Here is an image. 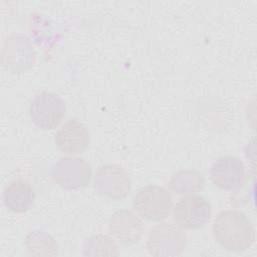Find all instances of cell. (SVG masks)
I'll return each mask as SVG.
<instances>
[{
    "mask_svg": "<svg viewBox=\"0 0 257 257\" xmlns=\"http://www.w3.org/2000/svg\"><path fill=\"white\" fill-rule=\"evenodd\" d=\"M187 237L182 229L172 223L155 226L147 239V249L153 256H176L186 248Z\"/></svg>",
    "mask_w": 257,
    "mask_h": 257,
    "instance_id": "obj_4",
    "label": "cell"
},
{
    "mask_svg": "<svg viewBox=\"0 0 257 257\" xmlns=\"http://www.w3.org/2000/svg\"><path fill=\"white\" fill-rule=\"evenodd\" d=\"M33 123L42 131L55 128L65 114V104L62 98L50 91L37 94L29 108Z\"/></svg>",
    "mask_w": 257,
    "mask_h": 257,
    "instance_id": "obj_7",
    "label": "cell"
},
{
    "mask_svg": "<svg viewBox=\"0 0 257 257\" xmlns=\"http://www.w3.org/2000/svg\"><path fill=\"white\" fill-rule=\"evenodd\" d=\"M89 163L80 157L61 158L52 169V179L62 189L74 191L85 188L91 178Z\"/></svg>",
    "mask_w": 257,
    "mask_h": 257,
    "instance_id": "obj_5",
    "label": "cell"
},
{
    "mask_svg": "<svg viewBox=\"0 0 257 257\" xmlns=\"http://www.w3.org/2000/svg\"><path fill=\"white\" fill-rule=\"evenodd\" d=\"M36 54L30 39L21 33L6 36L3 40L1 62L5 70L19 74L32 68Z\"/></svg>",
    "mask_w": 257,
    "mask_h": 257,
    "instance_id": "obj_2",
    "label": "cell"
},
{
    "mask_svg": "<svg viewBox=\"0 0 257 257\" xmlns=\"http://www.w3.org/2000/svg\"><path fill=\"white\" fill-rule=\"evenodd\" d=\"M83 256H117L118 248L114 240L103 234L92 235L82 246Z\"/></svg>",
    "mask_w": 257,
    "mask_h": 257,
    "instance_id": "obj_15",
    "label": "cell"
},
{
    "mask_svg": "<svg viewBox=\"0 0 257 257\" xmlns=\"http://www.w3.org/2000/svg\"><path fill=\"white\" fill-rule=\"evenodd\" d=\"M54 141L61 152L75 155L83 153L88 148L90 135L88 128L82 122L70 119L58 128Z\"/></svg>",
    "mask_w": 257,
    "mask_h": 257,
    "instance_id": "obj_11",
    "label": "cell"
},
{
    "mask_svg": "<svg viewBox=\"0 0 257 257\" xmlns=\"http://www.w3.org/2000/svg\"><path fill=\"white\" fill-rule=\"evenodd\" d=\"M93 187L100 196L118 201L123 200L131 192L132 180L121 166L107 164L96 171Z\"/></svg>",
    "mask_w": 257,
    "mask_h": 257,
    "instance_id": "obj_6",
    "label": "cell"
},
{
    "mask_svg": "<svg viewBox=\"0 0 257 257\" xmlns=\"http://www.w3.org/2000/svg\"><path fill=\"white\" fill-rule=\"evenodd\" d=\"M210 177L213 184L221 190L235 191L244 184L245 167L240 159L224 156L211 166Z\"/></svg>",
    "mask_w": 257,
    "mask_h": 257,
    "instance_id": "obj_9",
    "label": "cell"
},
{
    "mask_svg": "<svg viewBox=\"0 0 257 257\" xmlns=\"http://www.w3.org/2000/svg\"><path fill=\"white\" fill-rule=\"evenodd\" d=\"M133 206L144 219L158 222L167 218L172 210L173 201L168 190L156 185H148L137 192Z\"/></svg>",
    "mask_w": 257,
    "mask_h": 257,
    "instance_id": "obj_3",
    "label": "cell"
},
{
    "mask_svg": "<svg viewBox=\"0 0 257 257\" xmlns=\"http://www.w3.org/2000/svg\"><path fill=\"white\" fill-rule=\"evenodd\" d=\"M110 233L124 246L138 244L145 233L142 220L132 211L122 209L115 211L109 219Z\"/></svg>",
    "mask_w": 257,
    "mask_h": 257,
    "instance_id": "obj_10",
    "label": "cell"
},
{
    "mask_svg": "<svg viewBox=\"0 0 257 257\" xmlns=\"http://www.w3.org/2000/svg\"><path fill=\"white\" fill-rule=\"evenodd\" d=\"M168 186L176 194L193 195L204 189L205 178L198 171L181 170L173 175Z\"/></svg>",
    "mask_w": 257,
    "mask_h": 257,
    "instance_id": "obj_13",
    "label": "cell"
},
{
    "mask_svg": "<svg viewBox=\"0 0 257 257\" xmlns=\"http://www.w3.org/2000/svg\"><path fill=\"white\" fill-rule=\"evenodd\" d=\"M212 209L209 202L201 196H185L174 209V220L186 230H196L206 225L211 218Z\"/></svg>",
    "mask_w": 257,
    "mask_h": 257,
    "instance_id": "obj_8",
    "label": "cell"
},
{
    "mask_svg": "<svg viewBox=\"0 0 257 257\" xmlns=\"http://www.w3.org/2000/svg\"><path fill=\"white\" fill-rule=\"evenodd\" d=\"M2 196L5 207L14 213L28 211L35 200V192L32 185L23 180L10 182L4 188Z\"/></svg>",
    "mask_w": 257,
    "mask_h": 257,
    "instance_id": "obj_12",
    "label": "cell"
},
{
    "mask_svg": "<svg viewBox=\"0 0 257 257\" xmlns=\"http://www.w3.org/2000/svg\"><path fill=\"white\" fill-rule=\"evenodd\" d=\"M213 235L227 251L244 252L255 241V231L249 218L240 211L219 213L213 222Z\"/></svg>",
    "mask_w": 257,
    "mask_h": 257,
    "instance_id": "obj_1",
    "label": "cell"
},
{
    "mask_svg": "<svg viewBox=\"0 0 257 257\" xmlns=\"http://www.w3.org/2000/svg\"><path fill=\"white\" fill-rule=\"evenodd\" d=\"M24 246L28 254L32 256H55L58 251L55 239L40 230L28 233L24 239Z\"/></svg>",
    "mask_w": 257,
    "mask_h": 257,
    "instance_id": "obj_14",
    "label": "cell"
}]
</instances>
